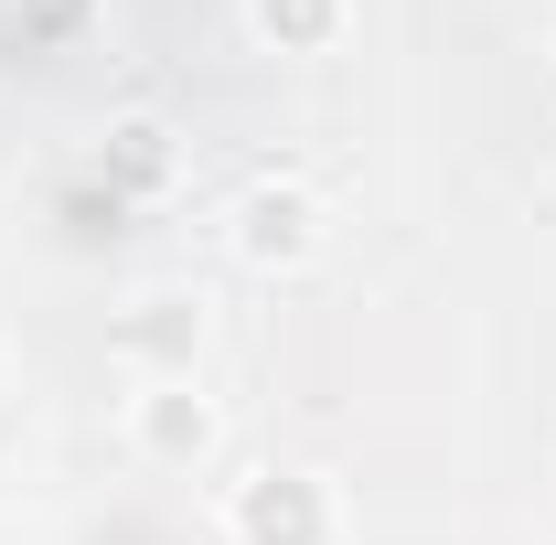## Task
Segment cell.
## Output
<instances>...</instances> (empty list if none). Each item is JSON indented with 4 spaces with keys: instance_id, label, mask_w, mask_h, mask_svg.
<instances>
[{
    "instance_id": "1",
    "label": "cell",
    "mask_w": 556,
    "mask_h": 545,
    "mask_svg": "<svg viewBox=\"0 0 556 545\" xmlns=\"http://www.w3.org/2000/svg\"><path fill=\"white\" fill-rule=\"evenodd\" d=\"M225 524H236V545H332L343 535V492L321 471H247Z\"/></svg>"
},
{
    "instance_id": "2",
    "label": "cell",
    "mask_w": 556,
    "mask_h": 545,
    "mask_svg": "<svg viewBox=\"0 0 556 545\" xmlns=\"http://www.w3.org/2000/svg\"><path fill=\"white\" fill-rule=\"evenodd\" d=\"M129 449L150 471H204L214 449H225V407H214L193 375L182 385H139L129 396Z\"/></svg>"
},
{
    "instance_id": "3",
    "label": "cell",
    "mask_w": 556,
    "mask_h": 545,
    "mask_svg": "<svg viewBox=\"0 0 556 545\" xmlns=\"http://www.w3.org/2000/svg\"><path fill=\"white\" fill-rule=\"evenodd\" d=\"M193 353H204V300L193 289H139L129 310H118V364H129L139 385H182Z\"/></svg>"
},
{
    "instance_id": "4",
    "label": "cell",
    "mask_w": 556,
    "mask_h": 545,
    "mask_svg": "<svg viewBox=\"0 0 556 545\" xmlns=\"http://www.w3.org/2000/svg\"><path fill=\"white\" fill-rule=\"evenodd\" d=\"M321 193L311 182H257L247 204H236V257L247 268H311L321 257Z\"/></svg>"
},
{
    "instance_id": "5",
    "label": "cell",
    "mask_w": 556,
    "mask_h": 545,
    "mask_svg": "<svg viewBox=\"0 0 556 545\" xmlns=\"http://www.w3.org/2000/svg\"><path fill=\"white\" fill-rule=\"evenodd\" d=\"M247 33L268 54H321L343 33V0H247Z\"/></svg>"
}]
</instances>
